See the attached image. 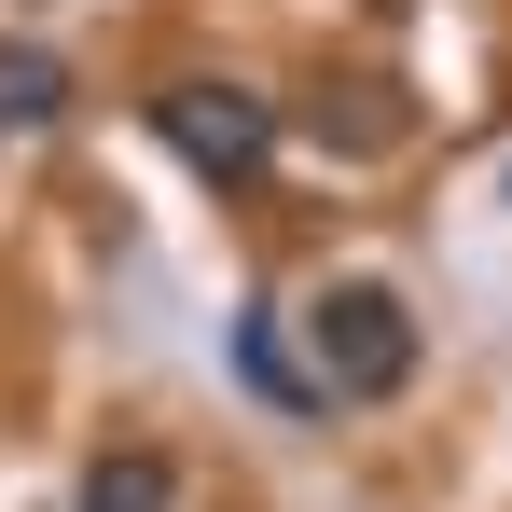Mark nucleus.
Instances as JSON below:
<instances>
[{
  "label": "nucleus",
  "instance_id": "nucleus-1",
  "mask_svg": "<svg viewBox=\"0 0 512 512\" xmlns=\"http://www.w3.org/2000/svg\"><path fill=\"white\" fill-rule=\"evenodd\" d=\"M305 388L319 402H402L416 388V305L388 277H333L305 305Z\"/></svg>",
  "mask_w": 512,
  "mask_h": 512
},
{
  "label": "nucleus",
  "instance_id": "nucleus-2",
  "mask_svg": "<svg viewBox=\"0 0 512 512\" xmlns=\"http://www.w3.org/2000/svg\"><path fill=\"white\" fill-rule=\"evenodd\" d=\"M153 139H167L194 180H263V153H277V97L250 84H153Z\"/></svg>",
  "mask_w": 512,
  "mask_h": 512
},
{
  "label": "nucleus",
  "instance_id": "nucleus-3",
  "mask_svg": "<svg viewBox=\"0 0 512 512\" xmlns=\"http://www.w3.org/2000/svg\"><path fill=\"white\" fill-rule=\"evenodd\" d=\"M56 111H70V70L42 42H0V139H42Z\"/></svg>",
  "mask_w": 512,
  "mask_h": 512
},
{
  "label": "nucleus",
  "instance_id": "nucleus-4",
  "mask_svg": "<svg viewBox=\"0 0 512 512\" xmlns=\"http://www.w3.org/2000/svg\"><path fill=\"white\" fill-rule=\"evenodd\" d=\"M70 512H180V471L153 457V443H125V457H97L84 471V499Z\"/></svg>",
  "mask_w": 512,
  "mask_h": 512
},
{
  "label": "nucleus",
  "instance_id": "nucleus-5",
  "mask_svg": "<svg viewBox=\"0 0 512 512\" xmlns=\"http://www.w3.org/2000/svg\"><path fill=\"white\" fill-rule=\"evenodd\" d=\"M236 360H250V388H263V402H319V388L291 374V346H277V319H250V333H236Z\"/></svg>",
  "mask_w": 512,
  "mask_h": 512
}]
</instances>
